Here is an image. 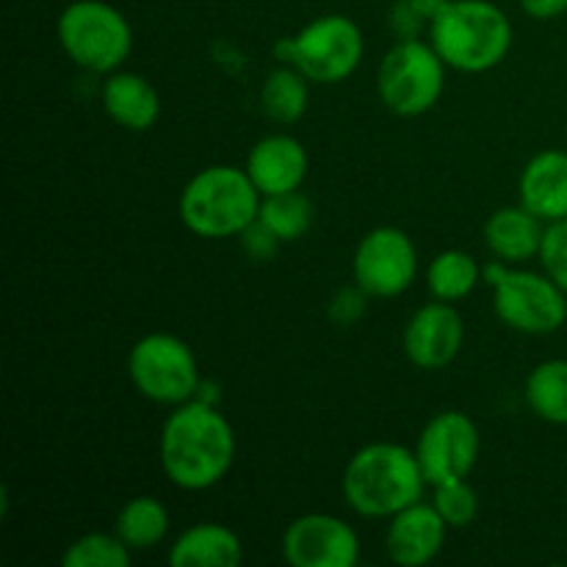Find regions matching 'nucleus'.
Instances as JSON below:
<instances>
[{
	"label": "nucleus",
	"mask_w": 567,
	"mask_h": 567,
	"mask_svg": "<svg viewBox=\"0 0 567 567\" xmlns=\"http://www.w3.org/2000/svg\"><path fill=\"white\" fill-rule=\"evenodd\" d=\"M114 532L131 551H150L169 535V513L155 496H136L120 509Z\"/></svg>",
	"instance_id": "20"
},
{
	"label": "nucleus",
	"mask_w": 567,
	"mask_h": 567,
	"mask_svg": "<svg viewBox=\"0 0 567 567\" xmlns=\"http://www.w3.org/2000/svg\"><path fill=\"white\" fill-rule=\"evenodd\" d=\"M365 299H369V293L363 291V288L354 282L352 288H341V291L332 297L330 308H327V313H330V319L336 321V324L341 327H349L354 324V321L363 319L365 313Z\"/></svg>",
	"instance_id": "28"
},
{
	"label": "nucleus",
	"mask_w": 567,
	"mask_h": 567,
	"mask_svg": "<svg viewBox=\"0 0 567 567\" xmlns=\"http://www.w3.org/2000/svg\"><path fill=\"white\" fill-rule=\"evenodd\" d=\"M430 42L449 70L487 72L502 64L513 48V22L491 0H449L430 22Z\"/></svg>",
	"instance_id": "3"
},
{
	"label": "nucleus",
	"mask_w": 567,
	"mask_h": 567,
	"mask_svg": "<svg viewBox=\"0 0 567 567\" xmlns=\"http://www.w3.org/2000/svg\"><path fill=\"white\" fill-rule=\"evenodd\" d=\"M244 169L252 177L260 197H271V194L302 188L310 169V158L308 150H305V144L297 136H291V133H271V136L255 142Z\"/></svg>",
	"instance_id": "15"
},
{
	"label": "nucleus",
	"mask_w": 567,
	"mask_h": 567,
	"mask_svg": "<svg viewBox=\"0 0 567 567\" xmlns=\"http://www.w3.org/2000/svg\"><path fill=\"white\" fill-rule=\"evenodd\" d=\"M352 275L369 297H399L419 277V252L413 238L399 227H374L354 247Z\"/></svg>",
	"instance_id": "10"
},
{
	"label": "nucleus",
	"mask_w": 567,
	"mask_h": 567,
	"mask_svg": "<svg viewBox=\"0 0 567 567\" xmlns=\"http://www.w3.org/2000/svg\"><path fill=\"white\" fill-rule=\"evenodd\" d=\"M446 61L432 42L399 39L382 59L377 72V94L396 116H421L435 109L446 89Z\"/></svg>",
	"instance_id": "8"
},
{
	"label": "nucleus",
	"mask_w": 567,
	"mask_h": 567,
	"mask_svg": "<svg viewBox=\"0 0 567 567\" xmlns=\"http://www.w3.org/2000/svg\"><path fill=\"white\" fill-rule=\"evenodd\" d=\"M520 205L540 216L546 225L567 219V153L543 150L524 166L518 181Z\"/></svg>",
	"instance_id": "16"
},
{
	"label": "nucleus",
	"mask_w": 567,
	"mask_h": 567,
	"mask_svg": "<svg viewBox=\"0 0 567 567\" xmlns=\"http://www.w3.org/2000/svg\"><path fill=\"white\" fill-rule=\"evenodd\" d=\"M365 39L358 22L347 14H321L299 28L293 37L275 44L280 64L297 66L310 83H341L360 66Z\"/></svg>",
	"instance_id": "5"
},
{
	"label": "nucleus",
	"mask_w": 567,
	"mask_h": 567,
	"mask_svg": "<svg viewBox=\"0 0 567 567\" xmlns=\"http://www.w3.org/2000/svg\"><path fill=\"white\" fill-rule=\"evenodd\" d=\"M482 269L474 255L465 249H443L426 266V286L435 299L443 302H460L471 297L474 288L480 286Z\"/></svg>",
	"instance_id": "22"
},
{
	"label": "nucleus",
	"mask_w": 567,
	"mask_h": 567,
	"mask_svg": "<svg viewBox=\"0 0 567 567\" xmlns=\"http://www.w3.org/2000/svg\"><path fill=\"white\" fill-rule=\"evenodd\" d=\"M432 504H435L437 513L443 515L449 529H465V526L474 524L476 515H480V496H476V491L465 480L435 485V498H432Z\"/></svg>",
	"instance_id": "26"
},
{
	"label": "nucleus",
	"mask_w": 567,
	"mask_h": 567,
	"mask_svg": "<svg viewBox=\"0 0 567 567\" xmlns=\"http://www.w3.org/2000/svg\"><path fill=\"white\" fill-rule=\"evenodd\" d=\"M238 238H241L244 252H247L252 260H271L282 244L280 238H277L275 233H271L269 227L258 219H255L252 225H249Z\"/></svg>",
	"instance_id": "29"
},
{
	"label": "nucleus",
	"mask_w": 567,
	"mask_h": 567,
	"mask_svg": "<svg viewBox=\"0 0 567 567\" xmlns=\"http://www.w3.org/2000/svg\"><path fill=\"white\" fill-rule=\"evenodd\" d=\"M282 557L293 567H354L360 537L352 524L330 513L299 515L282 535Z\"/></svg>",
	"instance_id": "12"
},
{
	"label": "nucleus",
	"mask_w": 567,
	"mask_h": 567,
	"mask_svg": "<svg viewBox=\"0 0 567 567\" xmlns=\"http://www.w3.org/2000/svg\"><path fill=\"white\" fill-rule=\"evenodd\" d=\"M537 258H540L543 271L567 293V219L546 225Z\"/></svg>",
	"instance_id": "27"
},
{
	"label": "nucleus",
	"mask_w": 567,
	"mask_h": 567,
	"mask_svg": "<svg viewBox=\"0 0 567 567\" xmlns=\"http://www.w3.org/2000/svg\"><path fill=\"white\" fill-rule=\"evenodd\" d=\"M127 377L144 399L177 408L197 396L203 377L194 349L172 332H150L127 354Z\"/></svg>",
	"instance_id": "9"
},
{
	"label": "nucleus",
	"mask_w": 567,
	"mask_h": 567,
	"mask_svg": "<svg viewBox=\"0 0 567 567\" xmlns=\"http://www.w3.org/2000/svg\"><path fill=\"white\" fill-rule=\"evenodd\" d=\"M449 524L437 513L435 504L415 502L388 518L385 551L393 565L421 567L430 565L446 546Z\"/></svg>",
	"instance_id": "14"
},
{
	"label": "nucleus",
	"mask_w": 567,
	"mask_h": 567,
	"mask_svg": "<svg viewBox=\"0 0 567 567\" xmlns=\"http://www.w3.org/2000/svg\"><path fill=\"white\" fill-rule=\"evenodd\" d=\"M166 480L188 493L219 485L236 460V432L216 404L192 399L166 415L158 437Z\"/></svg>",
	"instance_id": "1"
},
{
	"label": "nucleus",
	"mask_w": 567,
	"mask_h": 567,
	"mask_svg": "<svg viewBox=\"0 0 567 567\" xmlns=\"http://www.w3.org/2000/svg\"><path fill=\"white\" fill-rule=\"evenodd\" d=\"M546 221L532 214L526 205H507L487 216L485 244L504 264H526L540 255Z\"/></svg>",
	"instance_id": "18"
},
{
	"label": "nucleus",
	"mask_w": 567,
	"mask_h": 567,
	"mask_svg": "<svg viewBox=\"0 0 567 567\" xmlns=\"http://www.w3.org/2000/svg\"><path fill=\"white\" fill-rule=\"evenodd\" d=\"M465 341V324L452 302L424 305L410 316L404 327V354L415 369L441 371L457 360Z\"/></svg>",
	"instance_id": "13"
},
{
	"label": "nucleus",
	"mask_w": 567,
	"mask_h": 567,
	"mask_svg": "<svg viewBox=\"0 0 567 567\" xmlns=\"http://www.w3.org/2000/svg\"><path fill=\"white\" fill-rule=\"evenodd\" d=\"M100 103L103 111L120 127L133 133H144L158 122L161 97L153 83L138 72H111L105 75L100 89Z\"/></svg>",
	"instance_id": "17"
},
{
	"label": "nucleus",
	"mask_w": 567,
	"mask_h": 567,
	"mask_svg": "<svg viewBox=\"0 0 567 567\" xmlns=\"http://www.w3.org/2000/svg\"><path fill=\"white\" fill-rule=\"evenodd\" d=\"M520 9L532 20H557L567 11V0H520Z\"/></svg>",
	"instance_id": "30"
},
{
	"label": "nucleus",
	"mask_w": 567,
	"mask_h": 567,
	"mask_svg": "<svg viewBox=\"0 0 567 567\" xmlns=\"http://www.w3.org/2000/svg\"><path fill=\"white\" fill-rule=\"evenodd\" d=\"M258 221L280 241H299L313 227V203L302 192H282L260 199Z\"/></svg>",
	"instance_id": "24"
},
{
	"label": "nucleus",
	"mask_w": 567,
	"mask_h": 567,
	"mask_svg": "<svg viewBox=\"0 0 567 567\" xmlns=\"http://www.w3.org/2000/svg\"><path fill=\"white\" fill-rule=\"evenodd\" d=\"M310 100V81L297 66L280 64L269 72L260 89V105L277 125H293L305 116Z\"/></svg>",
	"instance_id": "21"
},
{
	"label": "nucleus",
	"mask_w": 567,
	"mask_h": 567,
	"mask_svg": "<svg viewBox=\"0 0 567 567\" xmlns=\"http://www.w3.org/2000/svg\"><path fill=\"white\" fill-rule=\"evenodd\" d=\"M61 50L81 70L111 75L133 50V28L116 6L105 0H72L55 22Z\"/></svg>",
	"instance_id": "6"
},
{
	"label": "nucleus",
	"mask_w": 567,
	"mask_h": 567,
	"mask_svg": "<svg viewBox=\"0 0 567 567\" xmlns=\"http://www.w3.org/2000/svg\"><path fill=\"white\" fill-rule=\"evenodd\" d=\"M426 476L415 449L399 443H369L352 454L341 476L349 509L363 518H393L424 496Z\"/></svg>",
	"instance_id": "2"
},
{
	"label": "nucleus",
	"mask_w": 567,
	"mask_h": 567,
	"mask_svg": "<svg viewBox=\"0 0 567 567\" xmlns=\"http://www.w3.org/2000/svg\"><path fill=\"white\" fill-rule=\"evenodd\" d=\"M166 559L172 567H236L244 559V543L230 526L205 520L183 529Z\"/></svg>",
	"instance_id": "19"
},
{
	"label": "nucleus",
	"mask_w": 567,
	"mask_h": 567,
	"mask_svg": "<svg viewBox=\"0 0 567 567\" xmlns=\"http://www.w3.org/2000/svg\"><path fill=\"white\" fill-rule=\"evenodd\" d=\"M421 22H432L443 9L449 6V0H402Z\"/></svg>",
	"instance_id": "31"
},
{
	"label": "nucleus",
	"mask_w": 567,
	"mask_h": 567,
	"mask_svg": "<svg viewBox=\"0 0 567 567\" xmlns=\"http://www.w3.org/2000/svg\"><path fill=\"white\" fill-rule=\"evenodd\" d=\"M482 437L474 421L460 410H443L432 415L415 443V457L426 476V485L468 480L480 460Z\"/></svg>",
	"instance_id": "11"
},
{
	"label": "nucleus",
	"mask_w": 567,
	"mask_h": 567,
	"mask_svg": "<svg viewBox=\"0 0 567 567\" xmlns=\"http://www.w3.org/2000/svg\"><path fill=\"white\" fill-rule=\"evenodd\" d=\"M260 192L247 169L230 164H214L199 169L183 186L177 214L188 233L199 238L241 236L260 210Z\"/></svg>",
	"instance_id": "4"
},
{
	"label": "nucleus",
	"mask_w": 567,
	"mask_h": 567,
	"mask_svg": "<svg viewBox=\"0 0 567 567\" xmlns=\"http://www.w3.org/2000/svg\"><path fill=\"white\" fill-rule=\"evenodd\" d=\"M526 402L537 419L567 426V360H546L526 380Z\"/></svg>",
	"instance_id": "23"
},
{
	"label": "nucleus",
	"mask_w": 567,
	"mask_h": 567,
	"mask_svg": "<svg viewBox=\"0 0 567 567\" xmlns=\"http://www.w3.org/2000/svg\"><path fill=\"white\" fill-rule=\"evenodd\" d=\"M493 286V308L502 324L524 336H548L567 321V293L546 271L509 269L504 260H493L482 269Z\"/></svg>",
	"instance_id": "7"
},
{
	"label": "nucleus",
	"mask_w": 567,
	"mask_h": 567,
	"mask_svg": "<svg viewBox=\"0 0 567 567\" xmlns=\"http://www.w3.org/2000/svg\"><path fill=\"white\" fill-rule=\"evenodd\" d=\"M133 551L120 535L111 532H89L81 535L61 557L64 567H127Z\"/></svg>",
	"instance_id": "25"
}]
</instances>
